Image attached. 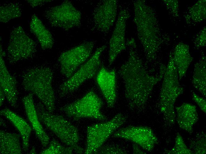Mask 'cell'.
<instances>
[{
	"mask_svg": "<svg viewBox=\"0 0 206 154\" xmlns=\"http://www.w3.org/2000/svg\"><path fill=\"white\" fill-rule=\"evenodd\" d=\"M128 58L118 73L125 86V95L132 109H140L145 105L154 86L163 78L166 67H160L158 76L150 75L146 71L136 50L134 40L128 41Z\"/></svg>",
	"mask_w": 206,
	"mask_h": 154,
	"instance_id": "6da1fadb",
	"label": "cell"
},
{
	"mask_svg": "<svg viewBox=\"0 0 206 154\" xmlns=\"http://www.w3.org/2000/svg\"><path fill=\"white\" fill-rule=\"evenodd\" d=\"M133 20L138 37L149 61L155 59L159 45V34L157 19L153 11L142 0L133 3Z\"/></svg>",
	"mask_w": 206,
	"mask_h": 154,
	"instance_id": "7a4b0ae2",
	"label": "cell"
},
{
	"mask_svg": "<svg viewBox=\"0 0 206 154\" xmlns=\"http://www.w3.org/2000/svg\"><path fill=\"white\" fill-rule=\"evenodd\" d=\"M22 78L24 89L37 96L46 109L52 113L55 109V97L51 69L46 67L33 68L27 70Z\"/></svg>",
	"mask_w": 206,
	"mask_h": 154,
	"instance_id": "3957f363",
	"label": "cell"
},
{
	"mask_svg": "<svg viewBox=\"0 0 206 154\" xmlns=\"http://www.w3.org/2000/svg\"><path fill=\"white\" fill-rule=\"evenodd\" d=\"M44 105L39 103L36 107L40 122L75 153H83V149L78 145L80 137L77 128L62 116L49 112Z\"/></svg>",
	"mask_w": 206,
	"mask_h": 154,
	"instance_id": "277c9868",
	"label": "cell"
},
{
	"mask_svg": "<svg viewBox=\"0 0 206 154\" xmlns=\"http://www.w3.org/2000/svg\"><path fill=\"white\" fill-rule=\"evenodd\" d=\"M163 78L160 94V110L165 120L169 124L172 125L176 119L175 103L184 92V88L179 82L172 56L170 57Z\"/></svg>",
	"mask_w": 206,
	"mask_h": 154,
	"instance_id": "5b68a950",
	"label": "cell"
},
{
	"mask_svg": "<svg viewBox=\"0 0 206 154\" xmlns=\"http://www.w3.org/2000/svg\"><path fill=\"white\" fill-rule=\"evenodd\" d=\"M102 105L101 98L91 90L80 99L62 107L60 110L75 120L90 118L104 121L107 118L101 111Z\"/></svg>",
	"mask_w": 206,
	"mask_h": 154,
	"instance_id": "8992f818",
	"label": "cell"
},
{
	"mask_svg": "<svg viewBox=\"0 0 206 154\" xmlns=\"http://www.w3.org/2000/svg\"><path fill=\"white\" fill-rule=\"evenodd\" d=\"M125 121V117L122 114L118 113L108 121L88 126L87 128V140L84 153L95 154Z\"/></svg>",
	"mask_w": 206,
	"mask_h": 154,
	"instance_id": "52a82bcc",
	"label": "cell"
},
{
	"mask_svg": "<svg viewBox=\"0 0 206 154\" xmlns=\"http://www.w3.org/2000/svg\"><path fill=\"white\" fill-rule=\"evenodd\" d=\"M36 44L20 26L11 30L7 49L9 62L13 64L33 57L36 52Z\"/></svg>",
	"mask_w": 206,
	"mask_h": 154,
	"instance_id": "ba28073f",
	"label": "cell"
},
{
	"mask_svg": "<svg viewBox=\"0 0 206 154\" xmlns=\"http://www.w3.org/2000/svg\"><path fill=\"white\" fill-rule=\"evenodd\" d=\"M106 47L104 45L98 48L88 61L61 85L59 88L61 96H64L73 92L84 82L96 74L101 67V55Z\"/></svg>",
	"mask_w": 206,
	"mask_h": 154,
	"instance_id": "9c48e42d",
	"label": "cell"
},
{
	"mask_svg": "<svg viewBox=\"0 0 206 154\" xmlns=\"http://www.w3.org/2000/svg\"><path fill=\"white\" fill-rule=\"evenodd\" d=\"M81 13L68 0L47 9L44 16L52 26L65 30L78 26L81 25Z\"/></svg>",
	"mask_w": 206,
	"mask_h": 154,
	"instance_id": "30bf717a",
	"label": "cell"
},
{
	"mask_svg": "<svg viewBox=\"0 0 206 154\" xmlns=\"http://www.w3.org/2000/svg\"><path fill=\"white\" fill-rule=\"evenodd\" d=\"M94 44L92 41L86 42L62 52L58 60L61 73L67 78H70L89 58Z\"/></svg>",
	"mask_w": 206,
	"mask_h": 154,
	"instance_id": "8fae6325",
	"label": "cell"
},
{
	"mask_svg": "<svg viewBox=\"0 0 206 154\" xmlns=\"http://www.w3.org/2000/svg\"><path fill=\"white\" fill-rule=\"evenodd\" d=\"M112 136L132 142L148 151L154 149L158 141L152 129L144 126H129L123 128L114 132Z\"/></svg>",
	"mask_w": 206,
	"mask_h": 154,
	"instance_id": "7c38bea8",
	"label": "cell"
},
{
	"mask_svg": "<svg viewBox=\"0 0 206 154\" xmlns=\"http://www.w3.org/2000/svg\"><path fill=\"white\" fill-rule=\"evenodd\" d=\"M130 16L127 9H123L119 12L109 42L108 60L110 66L113 63L118 55L126 48V25Z\"/></svg>",
	"mask_w": 206,
	"mask_h": 154,
	"instance_id": "4fadbf2b",
	"label": "cell"
},
{
	"mask_svg": "<svg viewBox=\"0 0 206 154\" xmlns=\"http://www.w3.org/2000/svg\"><path fill=\"white\" fill-rule=\"evenodd\" d=\"M116 0H106L100 1L94 11V24L99 31L106 33L113 25L116 19L118 7Z\"/></svg>",
	"mask_w": 206,
	"mask_h": 154,
	"instance_id": "5bb4252c",
	"label": "cell"
},
{
	"mask_svg": "<svg viewBox=\"0 0 206 154\" xmlns=\"http://www.w3.org/2000/svg\"><path fill=\"white\" fill-rule=\"evenodd\" d=\"M97 84L107 103L113 108L116 100V78L115 69L109 70L102 66L96 77Z\"/></svg>",
	"mask_w": 206,
	"mask_h": 154,
	"instance_id": "9a60e30c",
	"label": "cell"
},
{
	"mask_svg": "<svg viewBox=\"0 0 206 154\" xmlns=\"http://www.w3.org/2000/svg\"><path fill=\"white\" fill-rule=\"evenodd\" d=\"M0 87L3 90L9 103L14 108L17 105L18 91L17 81L12 75L6 65L3 57L5 53L0 46Z\"/></svg>",
	"mask_w": 206,
	"mask_h": 154,
	"instance_id": "2e32d148",
	"label": "cell"
},
{
	"mask_svg": "<svg viewBox=\"0 0 206 154\" xmlns=\"http://www.w3.org/2000/svg\"><path fill=\"white\" fill-rule=\"evenodd\" d=\"M26 115L30 122L36 136L43 147H46L49 143V138L46 133L38 118L36 107L31 93L25 96L22 99Z\"/></svg>",
	"mask_w": 206,
	"mask_h": 154,
	"instance_id": "e0dca14e",
	"label": "cell"
},
{
	"mask_svg": "<svg viewBox=\"0 0 206 154\" xmlns=\"http://www.w3.org/2000/svg\"><path fill=\"white\" fill-rule=\"evenodd\" d=\"M176 118L179 127L191 134L199 117L196 107L190 103H183L175 108Z\"/></svg>",
	"mask_w": 206,
	"mask_h": 154,
	"instance_id": "ac0fdd59",
	"label": "cell"
},
{
	"mask_svg": "<svg viewBox=\"0 0 206 154\" xmlns=\"http://www.w3.org/2000/svg\"><path fill=\"white\" fill-rule=\"evenodd\" d=\"M0 113L9 120L20 133L22 139L23 149L28 150L31 128L27 122L20 116L7 108L0 111Z\"/></svg>",
	"mask_w": 206,
	"mask_h": 154,
	"instance_id": "d6986e66",
	"label": "cell"
},
{
	"mask_svg": "<svg viewBox=\"0 0 206 154\" xmlns=\"http://www.w3.org/2000/svg\"><path fill=\"white\" fill-rule=\"evenodd\" d=\"M30 28L31 32L36 37L43 49L52 48L54 43L53 36L36 14L32 16Z\"/></svg>",
	"mask_w": 206,
	"mask_h": 154,
	"instance_id": "ffe728a7",
	"label": "cell"
},
{
	"mask_svg": "<svg viewBox=\"0 0 206 154\" xmlns=\"http://www.w3.org/2000/svg\"><path fill=\"white\" fill-rule=\"evenodd\" d=\"M173 57L179 80H181L185 75L192 60L189 46L184 43L178 44L175 48Z\"/></svg>",
	"mask_w": 206,
	"mask_h": 154,
	"instance_id": "44dd1931",
	"label": "cell"
},
{
	"mask_svg": "<svg viewBox=\"0 0 206 154\" xmlns=\"http://www.w3.org/2000/svg\"><path fill=\"white\" fill-rule=\"evenodd\" d=\"M0 138L1 154L22 153L19 134L0 130Z\"/></svg>",
	"mask_w": 206,
	"mask_h": 154,
	"instance_id": "7402d4cb",
	"label": "cell"
},
{
	"mask_svg": "<svg viewBox=\"0 0 206 154\" xmlns=\"http://www.w3.org/2000/svg\"><path fill=\"white\" fill-rule=\"evenodd\" d=\"M194 86L204 97H206V58L202 57L195 65L192 79Z\"/></svg>",
	"mask_w": 206,
	"mask_h": 154,
	"instance_id": "603a6c76",
	"label": "cell"
},
{
	"mask_svg": "<svg viewBox=\"0 0 206 154\" xmlns=\"http://www.w3.org/2000/svg\"><path fill=\"white\" fill-rule=\"evenodd\" d=\"M21 4L18 2L3 4L0 7V22L7 23L20 17L22 15Z\"/></svg>",
	"mask_w": 206,
	"mask_h": 154,
	"instance_id": "cb8c5ba5",
	"label": "cell"
},
{
	"mask_svg": "<svg viewBox=\"0 0 206 154\" xmlns=\"http://www.w3.org/2000/svg\"><path fill=\"white\" fill-rule=\"evenodd\" d=\"M165 153L168 154H192L193 152L185 143L180 134L178 132L175 138L173 147L170 150H166Z\"/></svg>",
	"mask_w": 206,
	"mask_h": 154,
	"instance_id": "d4e9b609",
	"label": "cell"
},
{
	"mask_svg": "<svg viewBox=\"0 0 206 154\" xmlns=\"http://www.w3.org/2000/svg\"><path fill=\"white\" fill-rule=\"evenodd\" d=\"M73 150L70 147L62 145L54 139L51 141L49 146L41 152L43 154H70L73 153Z\"/></svg>",
	"mask_w": 206,
	"mask_h": 154,
	"instance_id": "484cf974",
	"label": "cell"
},
{
	"mask_svg": "<svg viewBox=\"0 0 206 154\" xmlns=\"http://www.w3.org/2000/svg\"><path fill=\"white\" fill-rule=\"evenodd\" d=\"M127 153L120 147L115 146H102L95 154H126Z\"/></svg>",
	"mask_w": 206,
	"mask_h": 154,
	"instance_id": "4316f807",
	"label": "cell"
},
{
	"mask_svg": "<svg viewBox=\"0 0 206 154\" xmlns=\"http://www.w3.org/2000/svg\"><path fill=\"white\" fill-rule=\"evenodd\" d=\"M193 100L197 104L201 110L204 113H206V100L205 98L200 97L195 92H192Z\"/></svg>",
	"mask_w": 206,
	"mask_h": 154,
	"instance_id": "83f0119b",
	"label": "cell"
},
{
	"mask_svg": "<svg viewBox=\"0 0 206 154\" xmlns=\"http://www.w3.org/2000/svg\"><path fill=\"white\" fill-rule=\"evenodd\" d=\"M194 150L195 154H206V139L202 138L194 143Z\"/></svg>",
	"mask_w": 206,
	"mask_h": 154,
	"instance_id": "f1b7e54d",
	"label": "cell"
},
{
	"mask_svg": "<svg viewBox=\"0 0 206 154\" xmlns=\"http://www.w3.org/2000/svg\"><path fill=\"white\" fill-rule=\"evenodd\" d=\"M26 1L32 7L41 6L52 1L51 0H29Z\"/></svg>",
	"mask_w": 206,
	"mask_h": 154,
	"instance_id": "f546056e",
	"label": "cell"
},
{
	"mask_svg": "<svg viewBox=\"0 0 206 154\" xmlns=\"http://www.w3.org/2000/svg\"><path fill=\"white\" fill-rule=\"evenodd\" d=\"M133 154H145L146 153L143 151L140 147L134 143L133 145Z\"/></svg>",
	"mask_w": 206,
	"mask_h": 154,
	"instance_id": "4dcf8cb0",
	"label": "cell"
},
{
	"mask_svg": "<svg viewBox=\"0 0 206 154\" xmlns=\"http://www.w3.org/2000/svg\"><path fill=\"white\" fill-rule=\"evenodd\" d=\"M0 106H1L3 103L6 96L3 90L1 87H0Z\"/></svg>",
	"mask_w": 206,
	"mask_h": 154,
	"instance_id": "1f68e13d",
	"label": "cell"
},
{
	"mask_svg": "<svg viewBox=\"0 0 206 154\" xmlns=\"http://www.w3.org/2000/svg\"><path fill=\"white\" fill-rule=\"evenodd\" d=\"M36 151L35 149V148H33L29 152L30 154H36Z\"/></svg>",
	"mask_w": 206,
	"mask_h": 154,
	"instance_id": "d6a6232c",
	"label": "cell"
}]
</instances>
